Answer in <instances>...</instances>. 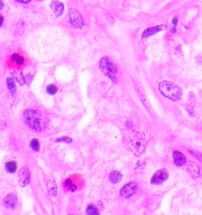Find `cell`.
Listing matches in <instances>:
<instances>
[{"label":"cell","instance_id":"obj_1","mask_svg":"<svg viewBox=\"0 0 202 215\" xmlns=\"http://www.w3.org/2000/svg\"><path fill=\"white\" fill-rule=\"evenodd\" d=\"M23 118L26 125L32 129L41 132L48 124V119L39 111L27 110L23 114Z\"/></svg>","mask_w":202,"mask_h":215},{"label":"cell","instance_id":"obj_2","mask_svg":"<svg viewBox=\"0 0 202 215\" xmlns=\"http://www.w3.org/2000/svg\"><path fill=\"white\" fill-rule=\"evenodd\" d=\"M147 143L146 137L142 132H133L127 139L129 148L136 156L141 155L145 151Z\"/></svg>","mask_w":202,"mask_h":215},{"label":"cell","instance_id":"obj_3","mask_svg":"<svg viewBox=\"0 0 202 215\" xmlns=\"http://www.w3.org/2000/svg\"><path fill=\"white\" fill-rule=\"evenodd\" d=\"M158 89L163 96L172 101L180 100L182 96V92L179 86L169 80H163L159 82L158 84Z\"/></svg>","mask_w":202,"mask_h":215},{"label":"cell","instance_id":"obj_4","mask_svg":"<svg viewBox=\"0 0 202 215\" xmlns=\"http://www.w3.org/2000/svg\"><path fill=\"white\" fill-rule=\"evenodd\" d=\"M99 68L103 74L109 77L113 82L116 83L118 80V69L116 65L108 57H103L99 61Z\"/></svg>","mask_w":202,"mask_h":215},{"label":"cell","instance_id":"obj_5","mask_svg":"<svg viewBox=\"0 0 202 215\" xmlns=\"http://www.w3.org/2000/svg\"><path fill=\"white\" fill-rule=\"evenodd\" d=\"M69 19L73 27L80 29L84 25V20H83L82 17L80 15V12L77 11L76 9H69Z\"/></svg>","mask_w":202,"mask_h":215},{"label":"cell","instance_id":"obj_6","mask_svg":"<svg viewBox=\"0 0 202 215\" xmlns=\"http://www.w3.org/2000/svg\"><path fill=\"white\" fill-rule=\"evenodd\" d=\"M137 190V184L134 181H130L127 183L120 190V195L123 198L128 199L133 196Z\"/></svg>","mask_w":202,"mask_h":215},{"label":"cell","instance_id":"obj_7","mask_svg":"<svg viewBox=\"0 0 202 215\" xmlns=\"http://www.w3.org/2000/svg\"><path fill=\"white\" fill-rule=\"evenodd\" d=\"M169 177V173L166 169H161L156 171L151 178V184H160L166 181Z\"/></svg>","mask_w":202,"mask_h":215},{"label":"cell","instance_id":"obj_8","mask_svg":"<svg viewBox=\"0 0 202 215\" xmlns=\"http://www.w3.org/2000/svg\"><path fill=\"white\" fill-rule=\"evenodd\" d=\"M17 178H18L19 185L21 187H25L29 182L30 179V171L29 168L24 166L19 170L18 174H17Z\"/></svg>","mask_w":202,"mask_h":215},{"label":"cell","instance_id":"obj_9","mask_svg":"<svg viewBox=\"0 0 202 215\" xmlns=\"http://www.w3.org/2000/svg\"><path fill=\"white\" fill-rule=\"evenodd\" d=\"M166 28V25H156L153 26V27L148 28V29H145V30L143 31L141 36H142V38H149L150 37V36H153V35L156 34V33H159L161 31L164 30Z\"/></svg>","mask_w":202,"mask_h":215},{"label":"cell","instance_id":"obj_10","mask_svg":"<svg viewBox=\"0 0 202 215\" xmlns=\"http://www.w3.org/2000/svg\"><path fill=\"white\" fill-rule=\"evenodd\" d=\"M172 156H173L174 162H175V164L177 166H184V165L186 164V156L184 155L181 152H180L179 150H173Z\"/></svg>","mask_w":202,"mask_h":215},{"label":"cell","instance_id":"obj_11","mask_svg":"<svg viewBox=\"0 0 202 215\" xmlns=\"http://www.w3.org/2000/svg\"><path fill=\"white\" fill-rule=\"evenodd\" d=\"M50 7L52 8V11L55 14L56 17H59L63 14L64 11V6L61 2L58 0H53L50 3Z\"/></svg>","mask_w":202,"mask_h":215},{"label":"cell","instance_id":"obj_12","mask_svg":"<svg viewBox=\"0 0 202 215\" xmlns=\"http://www.w3.org/2000/svg\"><path fill=\"white\" fill-rule=\"evenodd\" d=\"M135 87H136L135 89H136V91H137V96H138V97L140 98V99L141 100V102H143V104L145 105V107L149 110L151 109V103H150V102H149V99L147 98V96H146L144 90H143V89L141 88L140 87H139V86L136 85Z\"/></svg>","mask_w":202,"mask_h":215},{"label":"cell","instance_id":"obj_13","mask_svg":"<svg viewBox=\"0 0 202 215\" xmlns=\"http://www.w3.org/2000/svg\"><path fill=\"white\" fill-rule=\"evenodd\" d=\"M187 172H189L190 175H191V177H197L200 175V169L199 167L197 166V165H196L194 162H190L187 164Z\"/></svg>","mask_w":202,"mask_h":215},{"label":"cell","instance_id":"obj_14","mask_svg":"<svg viewBox=\"0 0 202 215\" xmlns=\"http://www.w3.org/2000/svg\"><path fill=\"white\" fill-rule=\"evenodd\" d=\"M3 203L7 208H14L17 204V198L14 195L9 194L3 199Z\"/></svg>","mask_w":202,"mask_h":215},{"label":"cell","instance_id":"obj_15","mask_svg":"<svg viewBox=\"0 0 202 215\" xmlns=\"http://www.w3.org/2000/svg\"><path fill=\"white\" fill-rule=\"evenodd\" d=\"M47 189L51 195H55L57 194V186L55 179L50 177L47 181Z\"/></svg>","mask_w":202,"mask_h":215},{"label":"cell","instance_id":"obj_16","mask_svg":"<svg viewBox=\"0 0 202 215\" xmlns=\"http://www.w3.org/2000/svg\"><path fill=\"white\" fill-rule=\"evenodd\" d=\"M122 179V173L118 171H113L110 173L109 176V180L111 181V182L113 183V184H117V183L120 182Z\"/></svg>","mask_w":202,"mask_h":215},{"label":"cell","instance_id":"obj_17","mask_svg":"<svg viewBox=\"0 0 202 215\" xmlns=\"http://www.w3.org/2000/svg\"><path fill=\"white\" fill-rule=\"evenodd\" d=\"M7 87H8L9 91L11 92V94L14 95L16 92V86L14 83V80L13 77H9L7 78Z\"/></svg>","mask_w":202,"mask_h":215},{"label":"cell","instance_id":"obj_18","mask_svg":"<svg viewBox=\"0 0 202 215\" xmlns=\"http://www.w3.org/2000/svg\"><path fill=\"white\" fill-rule=\"evenodd\" d=\"M11 60L14 61V63H16L17 65H21L22 64H24L25 62V59L22 56H20L17 54H14V55L11 56Z\"/></svg>","mask_w":202,"mask_h":215},{"label":"cell","instance_id":"obj_19","mask_svg":"<svg viewBox=\"0 0 202 215\" xmlns=\"http://www.w3.org/2000/svg\"><path fill=\"white\" fill-rule=\"evenodd\" d=\"M6 169L8 172H14L17 169V163L14 161H11V162H7L6 164Z\"/></svg>","mask_w":202,"mask_h":215},{"label":"cell","instance_id":"obj_20","mask_svg":"<svg viewBox=\"0 0 202 215\" xmlns=\"http://www.w3.org/2000/svg\"><path fill=\"white\" fill-rule=\"evenodd\" d=\"M86 213L87 214H91V215H97L99 214V211H98L96 207H95L94 205H90L89 206L86 210Z\"/></svg>","mask_w":202,"mask_h":215},{"label":"cell","instance_id":"obj_21","mask_svg":"<svg viewBox=\"0 0 202 215\" xmlns=\"http://www.w3.org/2000/svg\"><path fill=\"white\" fill-rule=\"evenodd\" d=\"M58 91V87L55 84H49L47 87V92L50 95H55Z\"/></svg>","mask_w":202,"mask_h":215},{"label":"cell","instance_id":"obj_22","mask_svg":"<svg viewBox=\"0 0 202 215\" xmlns=\"http://www.w3.org/2000/svg\"><path fill=\"white\" fill-rule=\"evenodd\" d=\"M30 146H31L33 150H35V151H39V141L36 139H33L32 140L31 143H30Z\"/></svg>","mask_w":202,"mask_h":215},{"label":"cell","instance_id":"obj_23","mask_svg":"<svg viewBox=\"0 0 202 215\" xmlns=\"http://www.w3.org/2000/svg\"><path fill=\"white\" fill-rule=\"evenodd\" d=\"M56 142H65V143H71L72 142V140L70 138V137H62L59 139H57Z\"/></svg>","mask_w":202,"mask_h":215},{"label":"cell","instance_id":"obj_24","mask_svg":"<svg viewBox=\"0 0 202 215\" xmlns=\"http://www.w3.org/2000/svg\"><path fill=\"white\" fill-rule=\"evenodd\" d=\"M171 23H172V27H175L176 28L177 25H178V17H175L172 18V20H171Z\"/></svg>","mask_w":202,"mask_h":215},{"label":"cell","instance_id":"obj_25","mask_svg":"<svg viewBox=\"0 0 202 215\" xmlns=\"http://www.w3.org/2000/svg\"><path fill=\"white\" fill-rule=\"evenodd\" d=\"M65 185L66 187H67V188H69V189H70V188H71V186L73 185L72 182H71V180L70 179H67L65 181Z\"/></svg>","mask_w":202,"mask_h":215},{"label":"cell","instance_id":"obj_26","mask_svg":"<svg viewBox=\"0 0 202 215\" xmlns=\"http://www.w3.org/2000/svg\"><path fill=\"white\" fill-rule=\"evenodd\" d=\"M17 2H20V3H29L32 1V0H16Z\"/></svg>","mask_w":202,"mask_h":215},{"label":"cell","instance_id":"obj_27","mask_svg":"<svg viewBox=\"0 0 202 215\" xmlns=\"http://www.w3.org/2000/svg\"><path fill=\"white\" fill-rule=\"evenodd\" d=\"M3 20H4L3 16L0 14V26H1L2 25V23H3Z\"/></svg>","mask_w":202,"mask_h":215},{"label":"cell","instance_id":"obj_28","mask_svg":"<svg viewBox=\"0 0 202 215\" xmlns=\"http://www.w3.org/2000/svg\"><path fill=\"white\" fill-rule=\"evenodd\" d=\"M4 7V3L2 2V0H0V10H2Z\"/></svg>","mask_w":202,"mask_h":215}]
</instances>
